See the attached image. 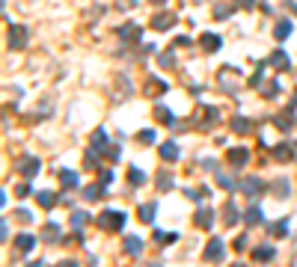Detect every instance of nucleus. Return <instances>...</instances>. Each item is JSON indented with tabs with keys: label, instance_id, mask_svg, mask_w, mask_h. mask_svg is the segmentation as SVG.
<instances>
[{
	"label": "nucleus",
	"instance_id": "20e7f679",
	"mask_svg": "<svg viewBox=\"0 0 297 267\" xmlns=\"http://www.w3.org/2000/svg\"><path fill=\"white\" fill-rule=\"evenodd\" d=\"M27 27H21V24H15V27H12V30H9V48H12V51H21V48H24V45H27Z\"/></svg>",
	"mask_w": 297,
	"mask_h": 267
},
{
	"label": "nucleus",
	"instance_id": "a19ab883",
	"mask_svg": "<svg viewBox=\"0 0 297 267\" xmlns=\"http://www.w3.org/2000/svg\"><path fill=\"white\" fill-rule=\"evenodd\" d=\"M270 232H273V234H285V232H288V223L282 220V223H276V226H270Z\"/></svg>",
	"mask_w": 297,
	"mask_h": 267
},
{
	"label": "nucleus",
	"instance_id": "c9c22d12",
	"mask_svg": "<svg viewBox=\"0 0 297 267\" xmlns=\"http://www.w3.org/2000/svg\"><path fill=\"white\" fill-rule=\"evenodd\" d=\"M169 184H172L169 172H161V175H158V187H161V190H169Z\"/></svg>",
	"mask_w": 297,
	"mask_h": 267
},
{
	"label": "nucleus",
	"instance_id": "f3484780",
	"mask_svg": "<svg viewBox=\"0 0 297 267\" xmlns=\"http://www.w3.org/2000/svg\"><path fill=\"white\" fill-rule=\"evenodd\" d=\"M273 255H276V249H273L270 243H264V246H256V249H253V258H256V261H267V258H273Z\"/></svg>",
	"mask_w": 297,
	"mask_h": 267
},
{
	"label": "nucleus",
	"instance_id": "cd10ccee",
	"mask_svg": "<svg viewBox=\"0 0 297 267\" xmlns=\"http://www.w3.org/2000/svg\"><path fill=\"white\" fill-rule=\"evenodd\" d=\"M155 116H158V119H161V122H164V125H169V128H172V125H175V122H172V113H169V110H166L164 104H158V107H155Z\"/></svg>",
	"mask_w": 297,
	"mask_h": 267
},
{
	"label": "nucleus",
	"instance_id": "393cba45",
	"mask_svg": "<svg viewBox=\"0 0 297 267\" xmlns=\"http://www.w3.org/2000/svg\"><path fill=\"white\" fill-rule=\"evenodd\" d=\"M60 181H63V187H77V172H71V169H60Z\"/></svg>",
	"mask_w": 297,
	"mask_h": 267
},
{
	"label": "nucleus",
	"instance_id": "7ed1b4c3",
	"mask_svg": "<svg viewBox=\"0 0 297 267\" xmlns=\"http://www.w3.org/2000/svg\"><path fill=\"white\" fill-rule=\"evenodd\" d=\"M226 161H229L235 169L244 167V164L250 161V149H247V146H235V149H229V152H226Z\"/></svg>",
	"mask_w": 297,
	"mask_h": 267
},
{
	"label": "nucleus",
	"instance_id": "1a4fd4ad",
	"mask_svg": "<svg viewBox=\"0 0 297 267\" xmlns=\"http://www.w3.org/2000/svg\"><path fill=\"white\" fill-rule=\"evenodd\" d=\"M267 63H270L273 68H279V71H285V68L291 66V60H288V54H285V51H273Z\"/></svg>",
	"mask_w": 297,
	"mask_h": 267
},
{
	"label": "nucleus",
	"instance_id": "f704fd0d",
	"mask_svg": "<svg viewBox=\"0 0 297 267\" xmlns=\"http://www.w3.org/2000/svg\"><path fill=\"white\" fill-rule=\"evenodd\" d=\"M104 155H107L110 161H119V155H122V152H119V146H110V143H107V149H104Z\"/></svg>",
	"mask_w": 297,
	"mask_h": 267
},
{
	"label": "nucleus",
	"instance_id": "ea45409f",
	"mask_svg": "<svg viewBox=\"0 0 297 267\" xmlns=\"http://www.w3.org/2000/svg\"><path fill=\"white\" fill-rule=\"evenodd\" d=\"M137 140H140V143H155V131H140Z\"/></svg>",
	"mask_w": 297,
	"mask_h": 267
},
{
	"label": "nucleus",
	"instance_id": "423d86ee",
	"mask_svg": "<svg viewBox=\"0 0 297 267\" xmlns=\"http://www.w3.org/2000/svg\"><path fill=\"white\" fill-rule=\"evenodd\" d=\"M291 158H294V143H279V146H273V161L288 164Z\"/></svg>",
	"mask_w": 297,
	"mask_h": 267
},
{
	"label": "nucleus",
	"instance_id": "e433bc0d",
	"mask_svg": "<svg viewBox=\"0 0 297 267\" xmlns=\"http://www.w3.org/2000/svg\"><path fill=\"white\" fill-rule=\"evenodd\" d=\"M232 9L229 6H214V18H229Z\"/></svg>",
	"mask_w": 297,
	"mask_h": 267
},
{
	"label": "nucleus",
	"instance_id": "c756f323",
	"mask_svg": "<svg viewBox=\"0 0 297 267\" xmlns=\"http://www.w3.org/2000/svg\"><path fill=\"white\" fill-rule=\"evenodd\" d=\"M244 220H247V226H259V223H262V211H259V208H250V211L244 214Z\"/></svg>",
	"mask_w": 297,
	"mask_h": 267
},
{
	"label": "nucleus",
	"instance_id": "4be33fe9",
	"mask_svg": "<svg viewBox=\"0 0 297 267\" xmlns=\"http://www.w3.org/2000/svg\"><path fill=\"white\" fill-rule=\"evenodd\" d=\"M36 202H39L42 208H54V205H57V193H51V190H42V193H36Z\"/></svg>",
	"mask_w": 297,
	"mask_h": 267
},
{
	"label": "nucleus",
	"instance_id": "c03bdc74",
	"mask_svg": "<svg viewBox=\"0 0 297 267\" xmlns=\"http://www.w3.org/2000/svg\"><path fill=\"white\" fill-rule=\"evenodd\" d=\"M235 249H238V252H244V249H247V237H244V234H241V237H235Z\"/></svg>",
	"mask_w": 297,
	"mask_h": 267
},
{
	"label": "nucleus",
	"instance_id": "6e6552de",
	"mask_svg": "<svg viewBox=\"0 0 297 267\" xmlns=\"http://www.w3.org/2000/svg\"><path fill=\"white\" fill-rule=\"evenodd\" d=\"M199 48H202L205 54H214V51H220V36L202 33V39H199Z\"/></svg>",
	"mask_w": 297,
	"mask_h": 267
},
{
	"label": "nucleus",
	"instance_id": "a18cd8bd",
	"mask_svg": "<svg viewBox=\"0 0 297 267\" xmlns=\"http://www.w3.org/2000/svg\"><path fill=\"white\" fill-rule=\"evenodd\" d=\"M238 6H241V9H253V6H256V0H238Z\"/></svg>",
	"mask_w": 297,
	"mask_h": 267
},
{
	"label": "nucleus",
	"instance_id": "dca6fc26",
	"mask_svg": "<svg viewBox=\"0 0 297 267\" xmlns=\"http://www.w3.org/2000/svg\"><path fill=\"white\" fill-rule=\"evenodd\" d=\"M232 131L235 134H250L253 131V122L244 119V116H235V119H232Z\"/></svg>",
	"mask_w": 297,
	"mask_h": 267
},
{
	"label": "nucleus",
	"instance_id": "9b49d317",
	"mask_svg": "<svg viewBox=\"0 0 297 267\" xmlns=\"http://www.w3.org/2000/svg\"><path fill=\"white\" fill-rule=\"evenodd\" d=\"M241 187H244V193H247V196H259V193L264 190V184L256 178V175H253V178H244V184H241Z\"/></svg>",
	"mask_w": 297,
	"mask_h": 267
},
{
	"label": "nucleus",
	"instance_id": "2f4dec72",
	"mask_svg": "<svg viewBox=\"0 0 297 267\" xmlns=\"http://www.w3.org/2000/svg\"><path fill=\"white\" fill-rule=\"evenodd\" d=\"M273 190H276V196H279V199H285V196H288V181H285V178L273 181Z\"/></svg>",
	"mask_w": 297,
	"mask_h": 267
},
{
	"label": "nucleus",
	"instance_id": "f8f14e48",
	"mask_svg": "<svg viewBox=\"0 0 297 267\" xmlns=\"http://www.w3.org/2000/svg\"><path fill=\"white\" fill-rule=\"evenodd\" d=\"M196 226H202V229H211L214 226V211L211 208H199L196 211Z\"/></svg>",
	"mask_w": 297,
	"mask_h": 267
},
{
	"label": "nucleus",
	"instance_id": "09e8293b",
	"mask_svg": "<svg viewBox=\"0 0 297 267\" xmlns=\"http://www.w3.org/2000/svg\"><path fill=\"white\" fill-rule=\"evenodd\" d=\"M291 107H297V89H294V98H291Z\"/></svg>",
	"mask_w": 297,
	"mask_h": 267
},
{
	"label": "nucleus",
	"instance_id": "7c9ffc66",
	"mask_svg": "<svg viewBox=\"0 0 297 267\" xmlns=\"http://www.w3.org/2000/svg\"><path fill=\"white\" fill-rule=\"evenodd\" d=\"M101 187H104V184H92V187H86V190H83V196H86L89 202H98L101 199Z\"/></svg>",
	"mask_w": 297,
	"mask_h": 267
},
{
	"label": "nucleus",
	"instance_id": "412c9836",
	"mask_svg": "<svg viewBox=\"0 0 297 267\" xmlns=\"http://www.w3.org/2000/svg\"><path fill=\"white\" fill-rule=\"evenodd\" d=\"M86 223H89V214H86V211H74V214H71V229H74V232H80Z\"/></svg>",
	"mask_w": 297,
	"mask_h": 267
},
{
	"label": "nucleus",
	"instance_id": "a211bd4d",
	"mask_svg": "<svg viewBox=\"0 0 297 267\" xmlns=\"http://www.w3.org/2000/svg\"><path fill=\"white\" fill-rule=\"evenodd\" d=\"M125 252L137 258V255L143 252V240H140V237H134V234H131V237H125Z\"/></svg>",
	"mask_w": 297,
	"mask_h": 267
},
{
	"label": "nucleus",
	"instance_id": "5701e85b",
	"mask_svg": "<svg viewBox=\"0 0 297 267\" xmlns=\"http://www.w3.org/2000/svg\"><path fill=\"white\" fill-rule=\"evenodd\" d=\"M223 223H226V226H235V223H238V208H235L232 202L223 205Z\"/></svg>",
	"mask_w": 297,
	"mask_h": 267
},
{
	"label": "nucleus",
	"instance_id": "4c0bfd02",
	"mask_svg": "<svg viewBox=\"0 0 297 267\" xmlns=\"http://www.w3.org/2000/svg\"><path fill=\"white\" fill-rule=\"evenodd\" d=\"M98 181H101V184H104V187H107V184H113V172H110V169H101Z\"/></svg>",
	"mask_w": 297,
	"mask_h": 267
},
{
	"label": "nucleus",
	"instance_id": "8fccbe9b",
	"mask_svg": "<svg viewBox=\"0 0 297 267\" xmlns=\"http://www.w3.org/2000/svg\"><path fill=\"white\" fill-rule=\"evenodd\" d=\"M152 3H164V0H152Z\"/></svg>",
	"mask_w": 297,
	"mask_h": 267
},
{
	"label": "nucleus",
	"instance_id": "b1692460",
	"mask_svg": "<svg viewBox=\"0 0 297 267\" xmlns=\"http://www.w3.org/2000/svg\"><path fill=\"white\" fill-rule=\"evenodd\" d=\"M104 143H107V131H104V128H98V131L92 134V140H89V146H92V149H98V152H104V149H107Z\"/></svg>",
	"mask_w": 297,
	"mask_h": 267
},
{
	"label": "nucleus",
	"instance_id": "aec40b11",
	"mask_svg": "<svg viewBox=\"0 0 297 267\" xmlns=\"http://www.w3.org/2000/svg\"><path fill=\"white\" fill-rule=\"evenodd\" d=\"M202 119H205V122H199V125H205V128L211 131V128L217 125V119H220V113H217L214 107H205V113H202Z\"/></svg>",
	"mask_w": 297,
	"mask_h": 267
},
{
	"label": "nucleus",
	"instance_id": "4468645a",
	"mask_svg": "<svg viewBox=\"0 0 297 267\" xmlns=\"http://www.w3.org/2000/svg\"><path fill=\"white\" fill-rule=\"evenodd\" d=\"M119 36H122L125 42H140V36H143V30H140L137 24H122V30H119Z\"/></svg>",
	"mask_w": 297,
	"mask_h": 267
},
{
	"label": "nucleus",
	"instance_id": "37998d69",
	"mask_svg": "<svg viewBox=\"0 0 297 267\" xmlns=\"http://www.w3.org/2000/svg\"><path fill=\"white\" fill-rule=\"evenodd\" d=\"M15 217H18V220H21V223H30V220H33V214H30V211H24V208H21V211H18V214H15Z\"/></svg>",
	"mask_w": 297,
	"mask_h": 267
},
{
	"label": "nucleus",
	"instance_id": "bb28decb",
	"mask_svg": "<svg viewBox=\"0 0 297 267\" xmlns=\"http://www.w3.org/2000/svg\"><path fill=\"white\" fill-rule=\"evenodd\" d=\"M273 36H276L279 42H282V39H288V36H291V21H279V24L273 27Z\"/></svg>",
	"mask_w": 297,
	"mask_h": 267
},
{
	"label": "nucleus",
	"instance_id": "a878e982",
	"mask_svg": "<svg viewBox=\"0 0 297 267\" xmlns=\"http://www.w3.org/2000/svg\"><path fill=\"white\" fill-rule=\"evenodd\" d=\"M273 122H276V128H279V131H288V128H291V110H282Z\"/></svg>",
	"mask_w": 297,
	"mask_h": 267
},
{
	"label": "nucleus",
	"instance_id": "58836bf2",
	"mask_svg": "<svg viewBox=\"0 0 297 267\" xmlns=\"http://www.w3.org/2000/svg\"><path fill=\"white\" fill-rule=\"evenodd\" d=\"M149 92H166V83L164 80H152L149 83Z\"/></svg>",
	"mask_w": 297,
	"mask_h": 267
},
{
	"label": "nucleus",
	"instance_id": "6ab92c4d",
	"mask_svg": "<svg viewBox=\"0 0 297 267\" xmlns=\"http://www.w3.org/2000/svg\"><path fill=\"white\" fill-rule=\"evenodd\" d=\"M15 246H18L21 252H30L36 246V237L33 234H18V237H15Z\"/></svg>",
	"mask_w": 297,
	"mask_h": 267
},
{
	"label": "nucleus",
	"instance_id": "f257e3e1",
	"mask_svg": "<svg viewBox=\"0 0 297 267\" xmlns=\"http://www.w3.org/2000/svg\"><path fill=\"white\" fill-rule=\"evenodd\" d=\"M98 226L104 232H119V229L125 226V214H122V211H104L98 217Z\"/></svg>",
	"mask_w": 297,
	"mask_h": 267
},
{
	"label": "nucleus",
	"instance_id": "39448f33",
	"mask_svg": "<svg viewBox=\"0 0 297 267\" xmlns=\"http://www.w3.org/2000/svg\"><path fill=\"white\" fill-rule=\"evenodd\" d=\"M223 252H226V243L220 240V237H214L208 246H205V252H202V258L205 261H217V258H223Z\"/></svg>",
	"mask_w": 297,
	"mask_h": 267
},
{
	"label": "nucleus",
	"instance_id": "de8ad7c7",
	"mask_svg": "<svg viewBox=\"0 0 297 267\" xmlns=\"http://www.w3.org/2000/svg\"><path fill=\"white\" fill-rule=\"evenodd\" d=\"M128 6H137V0H119V9H128Z\"/></svg>",
	"mask_w": 297,
	"mask_h": 267
},
{
	"label": "nucleus",
	"instance_id": "79ce46f5",
	"mask_svg": "<svg viewBox=\"0 0 297 267\" xmlns=\"http://www.w3.org/2000/svg\"><path fill=\"white\" fill-rule=\"evenodd\" d=\"M15 196H18V199H27V196H30V184H21V187L15 190Z\"/></svg>",
	"mask_w": 297,
	"mask_h": 267
},
{
	"label": "nucleus",
	"instance_id": "0eeeda50",
	"mask_svg": "<svg viewBox=\"0 0 297 267\" xmlns=\"http://www.w3.org/2000/svg\"><path fill=\"white\" fill-rule=\"evenodd\" d=\"M175 21H178L175 12H158V15H152V27H155V30H169Z\"/></svg>",
	"mask_w": 297,
	"mask_h": 267
},
{
	"label": "nucleus",
	"instance_id": "c85d7f7f",
	"mask_svg": "<svg viewBox=\"0 0 297 267\" xmlns=\"http://www.w3.org/2000/svg\"><path fill=\"white\" fill-rule=\"evenodd\" d=\"M128 184H134V187L146 184V175H143V172H140L137 167H131V169H128Z\"/></svg>",
	"mask_w": 297,
	"mask_h": 267
},
{
	"label": "nucleus",
	"instance_id": "9d476101",
	"mask_svg": "<svg viewBox=\"0 0 297 267\" xmlns=\"http://www.w3.org/2000/svg\"><path fill=\"white\" fill-rule=\"evenodd\" d=\"M161 158H164L166 164H172V161L181 158V149H178L175 143H164V146H161Z\"/></svg>",
	"mask_w": 297,
	"mask_h": 267
},
{
	"label": "nucleus",
	"instance_id": "72a5a7b5",
	"mask_svg": "<svg viewBox=\"0 0 297 267\" xmlns=\"http://www.w3.org/2000/svg\"><path fill=\"white\" fill-rule=\"evenodd\" d=\"M273 95H279V83H276V80L264 86V98H273Z\"/></svg>",
	"mask_w": 297,
	"mask_h": 267
},
{
	"label": "nucleus",
	"instance_id": "49530a36",
	"mask_svg": "<svg viewBox=\"0 0 297 267\" xmlns=\"http://www.w3.org/2000/svg\"><path fill=\"white\" fill-rule=\"evenodd\" d=\"M202 167H205V169H214V167H217V161H214V158H205V161H202Z\"/></svg>",
	"mask_w": 297,
	"mask_h": 267
},
{
	"label": "nucleus",
	"instance_id": "ddd939ff",
	"mask_svg": "<svg viewBox=\"0 0 297 267\" xmlns=\"http://www.w3.org/2000/svg\"><path fill=\"white\" fill-rule=\"evenodd\" d=\"M42 240H45V243H57V240H60V226H57L54 220L42 229Z\"/></svg>",
	"mask_w": 297,
	"mask_h": 267
},
{
	"label": "nucleus",
	"instance_id": "f03ea898",
	"mask_svg": "<svg viewBox=\"0 0 297 267\" xmlns=\"http://www.w3.org/2000/svg\"><path fill=\"white\" fill-rule=\"evenodd\" d=\"M15 167H18V172H21L24 178H36L39 169H42V164H39V158H30V155H27V158H21Z\"/></svg>",
	"mask_w": 297,
	"mask_h": 267
},
{
	"label": "nucleus",
	"instance_id": "473e14b6",
	"mask_svg": "<svg viewBox=\"0 0 297 267\" xmlns=\"http://www.w3.org/2000/svg\"><path fill=\"white\" fill-rule=\"evenodd\" d=\"M217 184H220L223 190H235V181H232L229 175H217Z\"/></svg>",
	"mask_w": 297,
	"mask_h": 267
},
{
	"label": "nucleus",
	"instance_id": "2eb2a0df",
	"mask_svg": "<svg viewBox=\"0 0 297 267\" xmlns=\"http://www.w3.org/2000/svg\"><path fill=\"white\" fill-rule=\"evenodd\" d=\"M155 214H158V202H146V205H140V220H143V223H152Z\"/></svg>",
	"mask_w": 297,
	"mask_h": 267
}]
</instances>
